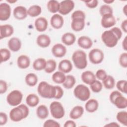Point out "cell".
<instances>
[{
    "label": "cell",
    "mask_w": 127,
    "mask_h": 127,
    "mask_svg": "<svg viewBox=\"0 0 127 127\" xmlns=\"http://www.w3.org/2000/svg\"><path fill=\"white\" fill-rule=\"evenodd\" d=\"M127 81L126 80H120L116 83V87L120 92H123L125 94L127 93Z\"/></svg>",
    "instance_id": "40"
},
{
    "label": "cell",
    "mask_w": 127,
    "mask_h": 127,
    "mask_svg": "<svg viewBox=\"0 0 127 127\" xmlns=\"http://www.w3.org/2000/svg\"><path fill=\"white\" fill-rule=\"evenodd\" d=\"M25 81L27 85L33 87L35 86L37 83L38 77L34 73H29L26 75Z\"/></svg>",
    "instance_id": "32"
},
{
    "label": "cell",
    "mask_w": 127,
    "mask_h": 127,
    "mask_svg": "<svg viewBox=\"0 0 127 127\" xmlns=\"http://www.w3.org/2000/svg\"><path fill=\"white\" fill-rule=\"evenodd\" d=\"M99 107V103L97 100L91 99L88 100L85 103V108L89 113H93L97 110Z\"/></svg>",
    "instance_id": "26"
},
{
    "label": "cell",
    "mask_w": 127,
    "mask_h": 127,
    "mask_svg": "<svg viewBox=\"0 0 127 127\" xmlns=\"http://www.w3.org/2000/svg\"><path fill=\"white\" fill-rule=\"evenodd\" d=\"M74 2L71 0H65L60 2L59 12L62 15H66L71 12L74 7Z\"/></svg>",
    "instance_id": "9"
},
{
    "label": "cell",
    "mask_w": 127,
    "mask_h": 127,
    "mask_svg": "<svg viewBox=\"0 0 127 127\" xmlns=\"http://www.w3.org/2000/svg\"><path fill=\"white\" fill-rule=\"evenodd\" d=\"M122 47L125 51L127 50V37L126 36L122 42Z\"/></svg>",
    "instance_id": "55"
},
{
    "label": "cell",
    "mask_w": 127,
    "mask_h": 127,
    "mask_svg": "<svg viewBox=\"0 0 127 127\" xmlns=\"http://www.w3.org/2000/svg\"><path fill=\"white\" fill-rule=\"evenodd\" d=\"M36 115L40 119H46L49 116V110L47 107L45 105L39 106L36 109Z\"/></svg>",
    "instance_id": "27"
},
{
    "label": "cell",
    "mask_w": 127,
    "mask_h": 127,
    "mask_svg": "<svg viewBox=\"0 0 127 127\" xmlns=\"http://www.w3.org/2000/svg\"><path fill=\"white\" fill-rule=\"evenodd\" d=\"M85 5L89 8H94L98 5V1L97 0H92L89 1H84Z\"/></svg>",
    "instance_id": "48"
},
{
    "label": "cell",
    "mask_w": 127,
    "mask_h": 127,
    "mask_svg": "<svg viewBox=\"0 0 127 127\" xmlns=\"http://www.w3.org/2000/svg\"><path fill=\"white\" fill-rule=\"evenodd\" d=\"M72 60L75 66L78 69H84L87 65L86 54L82 50H76L72 54Z\"/></svg>",
    "instance_id": "3"
},
{
    "label": "cell",
    "mask_w": 127,
    "mask_h": 127,
    "mask_svg": "<svg viewBox=\"0 0 127 127\" xmlns=\"http://www.w3.org/2000/svg\"><path fill=\"white\" fill-rule=\"evenodd\" d=\"M58 69L59 71L64 73H67L72 69V64L69 60L64 59L59 63Z\"/></svg>",
    "instance_id": "20"
},
{
    "label": "cell",
    "mask_w": 127,
    "mask_h": 127,
    "mask_svg": "<svg viewBox=\"0 0 127 127\" xmlns=\"http://www.w3.org/2000/svg\"><path fill=\"white\" fill-rule=\"evenodd\" d=\"M73 94L75 97L79 100L86 101L90 98V91L85 85L79 84L74 89Z\"/></svg>",
    "instance_id": "5"
},
{
    "label": "cell",
    "mask_w": 127,
    "mask_h": 127,
    "mask_svg": "<svg viewBox=\"0 0 127 127\" xmlns=\"http://www.w3.org/2000/svg\"><path fill=\"white\" fill-rule=\"evenodd\" d=\"M56 87V94L54 99H60L64 95V91L61 87L59 86H55Z\"/></svg>",
    "instance_id": "47"
},
{
    "label": "cell",
    "mask_w": 127,
    "mask_h": 127,
    "mask_svg": "<svg viewBox=\"0 0 127 127\" xmlns=\"http://www.w3.org/2000/svg\"><path fill=\"white\" fill-rule=\"evenodd\" d=\"M41 7L38 5H31L27 10L28 15L32 17L39 16L41 13Z\"/></svg>",
    "instance_id": "34"
},
{
    "label": "cell",
    "mask_w": 127,
    "mask_h": 127,
    "mask_svg": "<svg viewBox=\"0 0 127 127\" xmlns=\"http://www.w3.org/2000/svg\"><path fill=\"white\" fill-rule=\"evenodd\" d=\"M103 84L106 89H113L115 85V79L112 76L107 75V77L103 80Z\"/></svg>",
    "instance_id": "36"
},
{
    "label": "cell",
    "mask_w": 127,
    "mask_h": 127,
    "mask_svg": "<svg viewBox=\"0 0 127 127\" xmlns=\"http://www.w3.org/2000/svg\"><path fill=\"white\" fill-rule=\"evenodd\" d=\"M64 127H75L76 125L72 120H68L66 121L64 125Z\"/></svg>",
    "instance_id": "53"
},
{
    "label": "cell",
    "mask_w": 127,
    "mask_h": 127,
    "mask_svg": "<svg viewBox=\"0 0 127 127\" xmlns=\"http://www.w3.org/2000/svg\"><path fill=\"white\" fill-rule=\"evenodd\" d=\"M101 39L104 44L109 48L116 46L119 41L117 36L111 30L103 32L101 35Z\"/></svg>",
    "instance_id": "4"
},
{
    "label": "cell",
    "mask_w": 127,
    "mask_h": 127,
    "mask_svg": "<svg viewBox=\"0 0 127 127\" xmlns=\"http://www.w3.org/2000/svg\"><path fill=\"white\" fill-rule=\"evenodd\" d=\"M50 23L54 29H59L61 28L64 25V18L60 14H54L51 18Z\"/></svg>",
    "instance_id": "13"
},
{
    "label": "cell",
    "mask_w": 127,
    "mask_h": 127,
    "mask_svg": "<svg viewBox=\"0 0 127 127\" xmlns=\"http://www.w3.org/2000/svg\"><path fill=\"white\" fill-rule=\"evenodd\" d=\"M29 113L28 107L25 104H20L10 110L9 118L12 121L18 122L26 118Z\"/></svg>",
    "instance_id": "1"
},
{
    "label": "cell",
    "mask_w": 127,
    "mask_h": 127,
    "mask_svg": "<svg viewBox=\"0 0 127 127\" xmlns=\"http://www.w3.org/2000/svg\"><path fill=\"white\" fill-rule=\"evenodd\" d=\"M61 40L63 43L64 45L70 46L73 45L75 42L76 37L73 33L67 32L63 35Z\"/></svg>",
    "instance_id": "25"
},
{
    "label": "cell",
    "mask_w": 127,
    "mask_h": 127,
    "mask_svg": "<svg viewBox=\"0 0 127 127\" xmlns=\"http://www.w3.org/2000/svg\"><path fill=\"white\" fill-rule=\"evenodd\" d=\"M7 121V116L4 112L0 113V125H4Z\"/></svg>",
    "instance_id": "51"
},
{
    "label": "cell",
    "mask_w": 127,
    "mask_h": 127,
    "mask_svg": "<svg viewBox=\"0 0 127 127\" xmlns=\"http://www.w3.org/2000/svg\"><path fill=\"white\" fill-rule=\"evenodd\" d=\"M66 76L64 73L60 71H57L53 73L52 76L53 81L57 84H62L64 82Z\"/></svg>",
    "instance_id": "33"
},
{
    "label": "cell",
    "mask_w": 127,
    "mask_h": 127,
    "mask_svg": "<svg viewBox=\"0 0 127 127\" xmlns=\"http://www.w3.org/2000/svg\"><path fill=\"white\" fill-rule=\"evenodd\" d=\"M13 14L16 19L23 20L27 16V10L23 6H17L14 8Z\"/></svg>",
    "instance_id": "14"
},
{
    "label": "cell",
    "mask_w": 127,
    "mask_h": 127,
    "mask_svg": "<svg viewBox=\"0 0 127 127\" xmlns=\"http://www.w3.org/2000/svg\"><path fill=\"white\" fill-rule=\"evenodd\" d=\"M85 26V19L82 18H76L72 19L71 27L75 32L82 30Z\"/></svg>",
    "instance_id": "17"
},
{
    "label": "cell",
    "mask_w": 127,
    "mask_h": 127,
    "mask_svg": "<svg viewBox=\"0 0 127 127\" xmlns=\"http://www.w3.org/2000/svg\"><path fill=\"white\" fill-rule=\"evenodd\" d=\"M116 23L115 16L113 14H107L102 16L101 24L104 28H111L114 26Z\"/></svg>",
    "instance_id": "10"
},
{
    "label": "cell",
    "mask_w": 127,
    "mask_h": 127,
    "mask_svg": "<svg viewBox=\"0 0 127 127\" xmlns=\"http://www.w3.org/2000/svg\"><path fill=\"white\" fill-rule=\"evenodd\" d=\"M113 104L119 109H125L127 107V99L122 94L120 95L116 98Z\"/></svg>",
    "instance_id": "29"
},
{
    "label": "cell",
    "mask_w": 127,
    "mask_h": 127,
    "mask_svg": "<svg viewBox=\"0 0 127 127\" xmlns=\"http://www.w3.org/2000/svg\"><path fill=\"white\" fill-rule=\"evenodd\" d=\"M103 2L106 4H111L114 2V0H104Z\"/></svg>",
    "instance_id": "57"
},
{
    "label": "cell",
    "mask_w": 127,
    "mask_h": 127,
    "mask_svg": "<svg viewBox=\"0 0 127 127\" xmlns=\"http://www.w3.org/2000/svg\"><path fill=\"white\" fill-rule=\"evenodd\" d=\"M120 95H122V94L119 91L115 90V91H113V92H112L109 96V99H110V102L112 104H113L114 101L115 99H116V98Z\"/></svg>",
    "instance_id": "50"
},
{
    "label": "cell",
    "mask_w": 127,
    "mask_h": 127,
    "mask_svg": "<svg viewBox=\"0 0 127 127\" xmlns=\"http://www.w3.org/2000/svg\"><path fill=\"white\" fill-rule=\"evenodd\" d=\"M14 32L13 27L10 24L1 25L0 26V39L8 37L11 36Z\"/></svg>",
    "instance_id": "16"
},
{
    "label": "cell",
    "mask_w": 127,
    "mask_h": 127,
    "mask_svg": "<svg viewBox=\"0 0 127 127\" xmlns=\"http://www.w3.org/2000/svg\"><path fill=\"white\" fill-rule=\"evenodd\" d=\"M60 6V3L55 0H49L47 4V7L48 10L53 13H56L59 12Z\"/></svg>",
    "instance_id": "31"
},
{
    "label": "cell",
    "mask_w": 127,
    "mask_h": 127,
    "mask_svg": "<svg viewBox=\"0 0 127 127\" xmlns=\"http://www.w3.org/2000/svg\"><path fill=\"white\" fill-rule=\"evenodd\" d=\"M51 39L46 34H41L38 36L36 39L37 44L41 48H46L51 44Z\"/></svg>",
    "instance_id": "22"
},
{
    "label": "cell",
    "mask_w": 127,
    "mask_h": 127,
    "mask_svg": "<svg viewBox=\"0 0 127 127\" xmlns=\"http://www.w3.org/2000/svg\"><path fill=\"white\" fill-rule=\"evenodd\" d=\"M17 64L19 68L26 69L28 68L30 64V60L26 55H20L17 58Z\"/></svg>",
    "instance_id": "23"
},
{
    "label": "cell",
    "mask_w": 127,
    "mask_h": 127,
    "mask_svg": "<svg viewBox=\"0 0 127 127\" xmlns=\"http://www.w3.org/2000/svg\"><path fill=\"white\" fill-rule=\"evenodd\" d=\"M50 111L52 116L56 119L63 118L65 114L64 109L59 102L53 101L50 105Z\"/></svg>",
    "instance_id": "6"
},
{
    "label": "cell",
    "mask_w": 127,
    "mask_h": 127,
    "mask_svg": "<svg viewBox=\"0 0 127 127\" xmlns=\"http://www.w3.org/2000/svg\"><path fill=\"white\" fill-rule=\"evenodd\" d=\"M57 66V63L54 60L50 59L47 61L46 66L44 69L45 71L48 73H51L54 72Z\"/></svg>",
    "instance_id": "37"
},
{
    "label": "cell",
    "mask_w": 127,
    "mask_h": 127,
    "mask_svg": "<svg viewBox=\"0 0 127 127\" xmlns=\"http://www.w3.org/2000/svg\"><path fill=\"white\" fill-rule=\"evenodd\" d=\"M38 94L44 98H54L56 94V87L46 81H41L37 87Z\"/></svg>",
    "instance_id": "2"
},
{
    "label": "cell",
    "mask_w": 127,
    "mask_h": 127,
    "mask_svg": "<svg viewBox=\"0 0 127 127\" xmlns=\"http://www.w3.org/2000/svg\"><path fill=\"white\" fill-rule=\"evenodd\" d=\"M7 45L10 51L14 52L18 51L21 47V42L17 37H12L8 41Z\"/></svg>",
    "instance_id": "18"
},
{
    "label": "cell",
    "mask_w": 127,
    "mask_h": 127,
    "mask_svg": "<svg viewBox=\"0 0 127 127\" xmlns=\"http://www.w3.org/2000/svg\"><path fill=\"white\" fill-rule=\"evenodd\" d=\"M90 87L93 92L98 93L102 90L103 84L100 81L96 80L93 83L90 85Z\"/></svg>",
    "instance_id": "41"
},
{
    "label": "cell",
    "mask_w": 127,
    "mask_h": 127,
    "mask_svg": "<svg viewBox=\"0 0 127 127\" xmlns=\"http://www.w3.org/2000/svg\"><path fill=\"white\" fill-rule=\"evenodd\" d=\"M119 63L124 68L127 67V53L126 52L122 53L119 57Z\"/></svg>",
    "instance_id": "43"
},
{
    "label": "cell",
    "mask_w": 127,
    "mask_h": 127,
    "mask_svg": "<svg viewBox=\"0 0 127 127\" xmlns=\"http://www.w3.org/2000/svg\"><path fill=\"white\" fill-rule=\"evenodd\" d=\"M77 44L80 47L84 49H88L92 46L93 42L89 37L82 36L78 39Z\"/></svg>",
    "instance_id": "21"
},
{
    "label": "cell",
    "mask_w": 127,
    "mask_h": 127,
    "mask_svg": "<svg viewBox=\"0 0 127 127\" xmlns=\"http://www.w3.org/2000/svg\"><path fill=\"white\" fill-rule=\"evenodd\" d=\"M47 61L44 58H40L36 59L33 63V67L36 70L44 69L46 66Z\"/></svg>",
    "instance_id": "30"
},
{
    "label": "cell",
    "mask_w": 127,
    "mask_h": 127,
    "mask_svg": "<svg viewBox=\"0 0 127 127\" xmlns=\"http://www.w3.org/2000/svg\"><path fill=\"white\" fill-rule=\"evenodd\" d=\"M105 127H120V125L116 123V122H111L110 123L105 126Z\"/></svg>",
    "instance_id": "56"
},
{
    "label": "cell",
    "mask_w": 127,
    "mask_h": 127,
    "mask_svg": "<svg viewBox=\"0 0 127 127\" xmlns=\"http://www.w3.org/2000/svg\"><path fill=\"white\" fill-rule=\"evenodd\" d=\"M82 81L85 84L91 85L96 79L95 75L93 72L89 70H87L83 72L81 75Z\"/></svg>",
    "instance_id": "19"
},
{
    "label": "cell",
    "mask_w": 127,
    "mask_h": 127,
    "mask_svg": "<svg viewBox=\"0 0 127 127\" xmlns=\"http://www.w3.org/2000/svg\"><path fill=\"white\" fill-rule=\"evenodd\" d=\"M0 63L5 62L8 61L11 56L10 52L6 48H1L0 49Z\"/></svg>",
    "instance_id": "39"
},
{
    "label": "cell",
    "mask_w": 127,
    "mask_h": 127,
    "mask_svg": "<svg viewBox=\"0 0 127 127\" xmlns=\"http://www.w3.org/2000/svg\"><path fill=\"white\" fill-rule=\"evenodd\" d=\"M123 13H124V14L125 15H127V5H125L123 9Z\"/></svg>",
    "instance_id": "58"
},
{
    "label": "cell",
    "mask_w": 127,
    "mask_h": 127,
    "mask_svg": "<svg viewBox=\"0 0 127 127\" xmlns=\"http://www.w3.org/2000/svg\"><path fill=\"white\" fill-rule=\"evenodd\" d=\"M107 74L106 73V71L103 69H98L96 71L95 74L96 78L102 81L107 77Z\"/></svg>",
    "instance_id": "45"
},
{
    "label": "cell",
    "mask_w": 127,
    "mask_h": 127,
    "mask_svg": "<svg viewBox=\"0 0 127 127\" xmlns=\"http://www.w3.org/2000/svg\"><path fill=\"white\" fill-rule=\"evenodd\" d=\"M90 62L93 64H97L101 63L104 58V54L102 50L95 48L91 50L88 54Z\"/></svg>",
    "instance_id": "8"
},
{
    "label": "cell",
    "mask_w": 127,
    "mask_h": 127,
    "mask_svg": "<svg viewBox=\"0 0 127 127\" xmlns=\"http://www.w3.org/2000/svg\"><path fill=\"white\" fill-rule=\"evenodd\" d=\"M71 18L72 19L76 18H82L85 19V14L84 11L77 10L74 11L71 14Z\"/></svg>",
    "instance_id": "46"
},
{
    "label": "cell",
    "mask_w": 127,
    "mask_h": 127,
    "mask_svg": "<svg viewBox=\"0 0 127 127\" xmlns=\"http://www.w3.org/2000/svg\"><path fill=\"white\" fill-rule=\"evenodd\" d=\"M99 12L100 14L103 16L107 14H113V10L111 6L108 4L102 5L99 9Z\"/></svg>",
    "instance_id": "42"
},
{
    "label": "cell",
    "mask_w": 127,
    "mask_h": 127,
    "mask_svg": "<svg viewBox=\"0 0 127 127\" xmlns=\"http://www.w3.org/2000/svg\"><path fill=\"white\" fill-rule=\"evenodd\" d=\"M23 98V94L18 90H14L11 91L6 97L7 103L12 106H18L21 102Z\"/></svg>",
    "instance_id": "7"
},
{
    "label": "cell",
    "mask_w": 127,
    "mask_h": 127,
    "mask_svg": "<svg viewBox=\"0 0 127 127\" xmlns=\"http://www.w3.org/2000/svg\"><path fill=\"white\" fill-rule=\"evenodd\" d=\"M43 126L44 127H60V124L57 121L54 120H47L44 123Z\"/></svg>",
    "instance_id": "44"
},
{
    "label": "cell",
    "mask_w": 127,
    "mask_h": 127,
    "mask_svg": "<svg viewBox=\"0 0 127 127\" xmlns=\"http://www.w3.org/2000/svg\"><path fill=\"white\" fill-rule=\"evenodd\" d=\"M117 36L119 40H120L122 36V30L118 27H114L110 29Z\"/></svg>",
    "instance_id": "52"
},
{
    "label": "cell",
    "mask_w": 127,
    "mask_h": 127,
    "mask_svg": "<svg viewBox=\"0 0 127 127\" xmlns=\"http://www.w3.org/2000/svg\"><path fill=\"white\" fill-rule=\"evenodd\" d=\"M8 3H13L14 2H16L17 1L16 0H6Z\"/></svg>",
    "instance_id": "59"
},
{
    "label": "cell",
    "mask_w": 127,
    "mask_h": 127,
    "mask_svg": "<svg viewBox=\"0 0 127 127\" xmlns=\"http://www.w3.org/2000/svg\"><path fill=\"white\" fill-rule=\"evenodd\" d=\"M7 89V85L6 82L3 80H0V93L1 94L6 92Z\"/></svg>",
    "instance_id": "49"
},
{
    "label": "cell",
    "mask_w": 127,
    "mask_h": 127,
    "mask_svg": "<svg viewBox=\"0 0 127 127\" xmlns=\"http://www.w3.org/2000/svg\"><path fill=\"white\" fill-rule=\"evenodd\" d=\"M34 25L36 29L39 32H44L46 30L48 26V22L47 19L44 17L37 18L35 22Z\"/></svg>",
    "instance_id": "15"
},
{
    "label": "cell",
    "mask_w": 127,
    "mask_h": 127,
    "mask_svg": "<svg viewBox=\"0 0 127 127\" xmlns=\"http://www.w3.org/2000/svg\"><path fill=\"white\" fill-rule=\"evenodd\" d=\"M118 121L121 124L127 126V112L126 111H120L118 112L116 116Z\"/></svg>",
    "instance_id": "38"
},
{
    "label": "cell",
    "mask_w": 127,
    "mask_h": 127,
    "mask_svg": "<svg viewBox=\"0 0 127 127\" xmlns=\"http://www.w3.org/2000/svg\"><path fill=\"white\" fill-rule=\"evenodd\" d=\"M75 82L76 79L73 75H67L66 76L65 81L63 83V85L65 89H69L74 86Z\"/></svg>",
    "instance_id": "35"
},
{
    "label": "cell",
    "mask_w": 127,
    "mask_h": 127,
    "mask_svg": "<svg viewBox=\"0 0 127 127\" xmlns=\"http://www.w3.org/2000/svg\"><path fill=\"white\" fill-rule=\"evenodd\" d=\"M84 113V109L81 106L74 107L70 112L69 117L73 120H76L80 118Z\"/></svg>",
    "instance_id": "24"
},
{
    "label": "cell",
    "mask_w": 127,
    "mask_h": 127,
    "mask_svg": "<svg viewBox=\"0 0 127 127\" xmlns=\"http://www.w3.org/2000/svg\"><path fill=\"white\" fill-rule=\"evenodd\" d=\"M11 15V7L5 2L0 4V20L6 21L9 19Z\"/></svg>",
    "instance_id": "11"
},
{
    "label": "cell",
    "mask_w": 127,
    "mask_h": 127,
    "mask_svg": "<svg viewBox=\"0 0 127 127\" xmlns=\"http://www.w3.org/2000/svg\"><path fill=\"white\" fill-rule=\"evenodd\" d=\"M52 53L56 58L63 57L66 53V48L63 44L57 43L53 46L52 48Z\"/></svg>",
    "instance_id": "12"
},
{
    "label": "cell",
    "mask_w": 127,
    "mask_h": 127,
    "mask_svg": "<svg viewBox=\"0 0 127 127\" xmlns=\"http://www.w3.org/2000/svg\"><path fill=\"white\" fill-rule=\"evenodd\" d=\"M39 97L35 94H30L26 98V103L31 107H36L39 103Z\"/></svg>",
    "instance_id": "28"
},
{
    "label": "cell",
    "mask_w": 127,
    "mask_h": 127,
    "mask_svg": "<svg viewBox=\"0 0 127 127\" xmlns=\"http://www.w3.org/2000/svg\"><path fill=\"white\" fill-rule=\"evenodd\" d=\"M121 28L125 33L127 32V20H124L121 23Z\"/></svg>",
    "instance_id": "54"
}]
</instances>
